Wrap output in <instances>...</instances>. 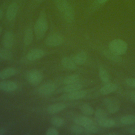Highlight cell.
Wrapping results in <instances>:
<instances>
[{
	"mask_svg": "<svg viewBox=\"0 0 135 135\" xmlns=\"http://www.w3.org/2000/svg\"><path fill=\"white\" fill-rule=\"evenodd\" d=\"M84 128L85 129V134H86L96 133L99 131L98 127L94 124V123L90 124Z\"/></svg>",
	"mask_w": 135,
	"mask_h": 135,
	"instance_id": "4dcf8cb0",
	"label": "cell"
},
{
	"mask_svg": "<svg viewBox=\"0 0 135 135\" xmlns=\"http://www.w3.org/2000/svg\"><path fill=\"white\" fill-rule=\"evenodd\" d=\"M99 126L107 128H112L115 125V121L112 119H109L108 118L97 121Z\"/></svg>",
	"mask_w": 135,
	"mask_h": 135,
	"instance_id": "603a6c76",
	"label": "cell"
},
{
	"mask_svg": "<svg viewBox=\"0 0 135 135\" xmlns=\"http://www.w3.org/2000/svg\"><path fill=\"white\" fill-rule=\"evenodd\" d=\"M125 82L127 85L135 88V78H128L125 80Z\"/></svg>",
	"mask_w": 135,
	"mask_h": 135,
	"instance_id": "836d02e7",
	"label": "cell"
},
{
	"mask_svg": "<svg viewBox=\"0 0 135 135\" xmlns=\"http://www.w3.org/2000/svg\"><path fill=\"white\" fill-rule=\"evenodd\" d=\"M108 47L110 51L119 55L124 54L128 50L127 43L120 38H115L112 40L109 43Z\"/></svg>",
	"mask_w": 135,
	"mask_h": 135,
	"instance_id": "7a4b0ae2",
	"label": "cell"
},
{
	"mask_svg": "<svg viewBox=\"0 0 135 135\" xmlns=\"http://www.w3.org/2000/svg\"><path fill=\"white\" fill-rule=\"evenodd\" d=\"M51 124L55 127H62L64 123V120L62 118L59 117H53L51 119Z\"/></svg>",
	"mask_w": 135,
	"mask_h": 135,
	"instance_id": "f546056e",
	"label": "cell"
},
{
	"mask_svg": "<svg viewBox=\"0 0 135 135\" xmlns=\"http://www.w3.org/2000/svg\"><path fill=\"white\" fill-rule=\"evenodd\" d=\"M43 76L41 72L36 70L30 71L26 75V79L28 82L32 85L39 84L43 80Z\"/></svg>",
	"mask_w": 135,
	"mask_h": 135,
	"instance_id": "277c9868",
	"label": "cell"
},
{
	"mask_svg": "<svg viewBox=\"0 0 135 135\" xmlns=\"http://www.w3.org/2000/svg\"><path fill=\"white\" fill-rule=\"evenodd\" d=\"M17 70L12 67H8L0 71V79L4 80L15 75Z\"/></svg>",
	"mask_w": 135,
	"mask_h": 135,
	"instance_id": "e0dca14e",
	"label": "cell"
},
{
	"mask_svg": "<svg viewBox=\"0 0 135 135\" xmlns=\"http://www.w3.org/2000/svg\"><path fill=\"white\" fill-rule=\"evenodd\" d=\"M45 134L46 135H59V132L55 128L50 127L46 130Z\"/></svg>",
	"mask_w": 135,
	"mask_h": 135,
	"instance_id": "d6a6232c",
	"label": "cell"
},
{
	"mask_svg": "<svg viewBox=\"0 0 135 135\" xmlns=\"http://www.w3.org/2000/svg\"><path fill=\"white\" fill-rule=\"evenodd\" d=\"M120 122L124 125H132L135 124V115L128 114L120 118Z\"/></svg>",
	"mask_w": 135,
	"mask_h": 135,
	"instance_id": "d4e9b609",
	"label": "cell"
},
{
	"mask_svg": "<svg viewBox=\"0 0 135 135\" xmlns=\"http://www.w3.org/2000/svg\"><path fill=\"white\" fill-rule=\"evenodd\" d=\"M73 122L75 124L81 126L84 128L89 126L90 124L94 123L93 121L91 119L87 117L82 115L75 117L73 119Z\"/></svg>",
	"mask_w": 135,
	"mask_h": 135,
	"instance_id": "5bb4252c",
	"label": "cell"
},
{
	"mask_svg": "<svg viewBox=\"0 0 135 135\" xmlns=\"http://www.w3.org/2000/svg\"><path fill=\"white\" fill-rule=\"evenodd\" d=\"M102 53L107 59L112 62L120 63L122 61V58L120 55L114 53V52L110 51L109 49L104 50L102 51Z\"/></svg>",
	"mask_w": 135,
	"mask_h": 135,
	"instance_id": "9a60e30c",
	"label": "cell"
},
{
	"mask_svg": "<svg viewBox=\"0 0 135 135\" xmlns=\"http://www.w3.org/2000/svg\"><path fill=\"white\" fill-rule=\"evenodd\" d=\"M48 30V22L45 12H41L34 27V32L37 39L42 38Z\"/></svg>",
	"mask_w": 135,
	"mask_h": 135,
	"instance_id": "6da1fadb",
	"label": "cell"
},
{
	"mask_svg": "<svg viewBox=\"0 0 135 135\" xmlns=\"http://www.w3.org/2000/svg\"><path fill=\"white\" fill-rule=\"evenodd\" d=\"M87 91L84 90H79L74 92L67 93L66 94L64 95L63 98L68 100H77L86 97Z\"/></svg>",
	"mask_w": 135,
	"mask_h": 135,
	"instance_id": "ba28073f",
	"label": "cell"
},
{
	"mask_svg": "<svg viewBox=\"0 0 135 135\" xmlns=\"http://www.w3.org/2000/svg\"><path fill=\"white\" fill-rule=\"evenodd\" d=\"M13 58V54L9 50L3 48L0 49V60L4 61L11 60Z\"/></svg>",
	"mask_w": 135,
	"mask_h": 135,
	"instance_id": "cb8c5ba5",
	"label": "cell"
},
{
	"mask_svg": "<svg viewBox=\"0 0 135 135\" xmlns=\"http://www.w3.org/2000/svg\"><path fill=\"white\" fill-rule=\"evenodd\" d=\"M3 17V11L0 9V20L2 19Z\"/></svg>",
	"mask_w": 135,
	"mask_h": 135,
	"instance_id": "f35d334b",
	"label": "cell"
},
{
	"mask_svg": "<svg viewBox=\"0 0 135 135\" xmlns=\"http://www.w3.org/2000/svg\"><path fill=\"white\" fill-rule=\"evenodd\" d=\"M94 115L97 121L108 118V114L107 112L102 109H98L94 112Z\"/></svg>",
	"mask_w": 135,
	"mask_h": 135,
	"instance_id": "1f68e13d",
	"label": "cell"
},
{
	"mask_svg": "<svg viewBox=\"0 0 135 135\" xmlns=\"http://www.w3.org/2000/svg\"><path fill=\"white\" fill-rule=\"evenodd\" d=\"M107 1L108 0H98V2L100 4H103V3H105V2H107Z\"/></svg>",
	"mask_w": 135,
	"mask_h": 135,
	"instance_id": "74e56055",
	"label": "cell"
},
{
	"mask_svg": "<svg viewBox=\"0 0 135 135\" xmlns=\"http://www.w3.org/2000/svg\"><path fill=\"white\" fill-rule=\"evenodd\" d=\"M45 55V52L40 49L31 50L26 54V57L28 61H34L43 58Z\"/></svg>",
	"mask_w": 135,
	"mask_h": 135,
	"instance_id": "52a82bcc",
	"label": "cell"
},
{
	"mask_svg": "<svg viewBox=\"0 0 135 135\" xmlns=\"http://www.w3.org/2000/svg\"><path fill=\"white\" fill-rule=\"evenodd\" d=\"M70 131L72 133L75 134H85V129L84 127L76 124L71 127Z\"/></svg>",
	"mask_w": 135,
	"mask_h": 135,
	"instance_id": "f1b7e54d",
	"label": "cell"
},
{
	"mask_svg": "<svg viewBox=\"0 0 135 135\" xmlns=\"http://www.w3.org/2000/svg\"><path fill=\"white\" fill-rule=\"evenodd\" d=\"M80 76L76 74H73L66 76L63 79V83L65 85L74 83L79 82Z\"/></svg>",
	"mask_w": 135,
	"mask_h": 135,
	"instance_id": "4316f807",
	"label": "cell"
},
{
	"mask_svg": "<svg viewBox=\"0 0 135 135\" xmlns=\"http://www.w3.org/2000/svg\"><path fill=\"white\" fill-rule=\"evenodd\" d=\"M72 59L77 65H82L87 61V53L84 51H81L76 53Z\"/></svg>",
	"mask_w": 135,
	"mask_h": 135,
	"instance_id": "4fadbf2b",
	"label": "cell"
},
{
	"mask_svg": "<svg viewBox=\"0 0 135 135\" xmlns=\"http://www.w3.org/2000/svg\"><path fill=\"white\" fill-rule=\"evenodd\" d=\"M38 2H42V1H43V0H37Z\"/></svg>",
	"mask_w": 135,
	"mask_h": 135,
	"instance_id": "b9f144b4",
	"label": "cell"
},
{
	"mask_svg": "<svg viewBox=\"0 0 135 135\" xmlns=\"http://www.w3.org/2000/svg\"><path fill=\"white\" fill-rule=\"evenodd\" d=\"M18 8V5L16 3H12L8 6L6 13V16L8 21H12L15 19L17 13Z\"/></svg>",
	"mask_w": 135,
	"mask_h": 135,
	"instance_id": "8fae6325",
	"label": "cell"
},
{
	"mask_svg": "<svg viewBox=\"0 0 135 135\" xmlns=\"http://www.w3.org/2000/svg\"><path fill=\"white\" fill-rule=\"evenodd\" d=\"M6 132V130L4 128H0V135L4 134Z\"/></svg>",
	"mask_w": 135,
	"mask_h": 135,
	"instance_id": "8d00e7d4",
	"label": "cell"
},
{
	"mask_svg": "<svg viewBox=\"0 0 135 135\" xmlns=\"http://www.w3.org/2000/svg\"><path fill=\"white\" fill-rule=\"evenodd\" d=\"M56 89L55 84L52 82H47L41 85L37 90L38 93L42 95H49L53 93Z\"/></svg>",
	"mask_w": 135,
	"mask_h": 135,
	"instance_id": "8992f818",
	"label": "cell"
},
{
	"mask_svg": "<svg viewBox=\"0 0 135 135\" xmlns=\"http://www.w3.org/2000/svg\"><path fill=\"white\" fill-rule=\"evenodd\" d=\"M81 111L86 115H91L94 113L93 107L88 103H84L80 107Z\"/></svg>",
	"mask_w": 135,
	"mask_h": 135,
	"instance_id": "83f0119b",
	"label": "cell"
},
{
	"mask_svg": "<svg viewBox=\"0 0 135 135\" xmlns=\"http://www.w3.org/2000/svg\"><path fill=\"white\" fill-rule=\"evenodd\" d=\"M99 75L100 80L104 84L108 83L110 81V75L106 69L101 66L99 70Z\"/></svg>",
	"mask_w": 135,
	"mask_h": 135,
	"instance_id": "44dd1931",
	"label": "cell"
},
{
	"mask_svg": "<svg viewBox=\"0 0 135 135\" xmlns=\"http://www.w3.org/2000/svg\"><path fill=\"white\" fill-rule=\"evenodd\" d=\"M64 42L63 37L58 34L54 33L50 35L45 40V44L50 47H56L61 45Z\"/></svg>",
	"mask_w": 135,
	"mask_h": 135,
	"instance_id": "5b68a950",
	"label": "cell"
},
{
	"mask_svg": "<svg viewBox=\"0 0 135 135\" xmlns=\"http://www.w3.org/2000/svg\"><path fill=\"white\" fill-rule=\"evenodd\" d=\"M129 97L131 100L135 103V91H131L129 93Z\"/></svg>",
	"mask_w": 135,
	"mask_h": 135,
	"instance_id": "e575fe53",
	"label": "cell"
},
{
	"mask_svg": "<svg viewBox=\"0 0 135 135\" xmlns=\"http://www.w3.org/2000/svg\"><path fill=\"white\" fill-rule=\"evenodd\" d=\"M61 64L64 68L70 70H75L77 67V65L74 62L73 59L67 56L62 58Z\"/></svg>",
	"mask_w": 135,
	"mask_h": 135,
	"instance_id": "ac0fdd59",
	"label": "cell"
},
{
	"mask_svg": "<svg viewBox=\"0 0 135 135\" xmlns=\"http://www.w3.org/2000/svg\"><path fill=\"white\" fill-rule=\"evenodd\" d=\"M66 107V105L65 103L62 102H59L50 105L47 107L46 110L49 113L54 114L63 111V110H64Z\"/></svg>",
	"mask_w": 135,
	"mask_h": 135,
	"instance_id": "2e32d148",
	"label": "cell"
},
{
	"mask_svg": "<svg viewBox=\"0 0 135 135\" xmlns=\"http://www.w3.org/2000/svg\"><path fill=\"white\" fill-rule=\"evenodd\" d=\"M62 14H63L64 19L68 23H72L74 19V11L70 4Z\"/></svg>",
	"mask_w": 135,
	"mask_h": 135,
	"instance_id": "d6986e66",
	"label": "cell"
},
{
	"mask_svg": "<svg viewBox=\"0 0 135 135\" xmlns=\"http://www.w3.org/2000/svg\"><path fill=\"white\" fill-rule=\"evenodd\" d=\"M14 43V36L11 31L6 32L3 37L2 44L4 48L10 50L12 48Z\"/></svg>",
	"mask_w": 135,
	"mask_h": 135,
	"instance_id": "9c48e42d",
	"label": "cell"
},
{
	"mask_svg": "<svg viewBox=\"0 0 135 135\" xmlns=\"http://www.w3.org/2000/svg\"><path fill=\"white\" fill-rule=\"evenodd\" d=\"M103 102L108 111L110 113H115L119 111L120 108V102L115 98H107L103 100Z\"/></svg>",
	"mask_w": 135,
	"mask_h": 135,
	"instance_id": "3957f363",
	"label": "cell"
},
{
	"mask_svg": "<svg viewBox=\"0 0 135 135\" xmlns=\"http://www.w3.org/2000/svg\"><path fill=\"white\" fill-rule=\"evenodd\" d=\"M128 131L133 134H135V127H132L128 129Z\"/></svg>",
	"mask_w": 135,
	"mask_h": 135,
	"instance_id": "d590c367",
	"label": "cell"
},
{
	"mask_svg": "<svg viewBox=\"0 0 135 135\" xmlns=\"http://www.w3.org/2000/svg\"><path fill=\"white\" fill-rule=\"evenodd\" d=\"M82 88V85L79 82L67 84L63 88V91L65 93H70L72 92H74L79 90H81Z\"/></svg>",
	"mask_w": 135,
	"mask_h": 135,
	"instance_id": "7402d4cb",
	"label": "cell"
},
{
	"mask_svg": "<svg viewBox=\"0 0 135 135\" xmlns=\"http://www.w3.org/2000/svg\"><path fill=\"white\" fill-rule=\"evenodd\" d=\"M54 4L57 9L61 13H62L65 10L70 4V3L66 0H55Z\"/></svg>",
	"mask_w": 135,
	"mask_h": 135,
	"instance_id": "484cf974",
	"label": "cell"
},
{
	"mask_svg": "<svg viewBox=\"0 0 135 135\" xmlns=\"http://www.w3.org/2000/svg\"><path fill=\"white\" fill-rule=\"evenodd\" d=\"M118 89V85L114 83L109 82L105 84L99 90V93L102 95H107L114 92Z\"/></svg>",
	"mask_w": 135,
	"mask_h": 135,
	"instance_id": "7c38bea8",
	"label": "cell"
},
{
	"mask_svg": "<svg viewBox=\"0 0 135 135\" xmlns=\"http://www.w3.org/2000/svg\"><path fill=\"white\" fill-rule=\"evenodd\" d=\"M2 29L1 26H0V35H1V34H2Z\"/></svg>",
	"mask_w": 135,
	"mask_h": 135,
	"instance_id": "60d3db41",
	"label": "cell"
},
{
	"mask_svg": "<svg viewBox=\"0 0 135 135\" xmlns=\"http://www.w3.org/2000/svg\"><path fill=\"white\" fill-rule=\"evenodd\" d=\"M34 37L33 31L32 28L28 27L24 34V43L25 46L30 45L33 42Z\"/></svg>",
	"mask_w": 135,
	"mask_h": 135,
	"instance_id": "ffe728a7",
	"label": "cell"
},
{
	"mask_svg": "<svg viewBox=\"0 0 135 135\" xmlns=\"http://www.w3.org/2000/svg\"><path fill=\"white\" fill-rule=\"evenodd\" d=\"M108 134H109V135H117V134H118V133L112 132V133H109Z\"/></svg>",
	"mask_w": 135,
	"mask_h": 135,
	"instance_id": "ab89813d",
	"label": "cell"
},
{
	"mask_svg": "<svg viewBox=\"0 0 135 135\" xmlns=\"http://www.w3.org/2000/svg\"><path fill=\"white\" fill-rule=\"evenodd\" d=\"M17 89V84L12 81H0V90L11 92L15 91Z\"/></svg>",
	"mask_w": 135,
	"mask_h": 135,
	"instance_id": "30bf717a",
	"label": "cell"
}]
</instances>
